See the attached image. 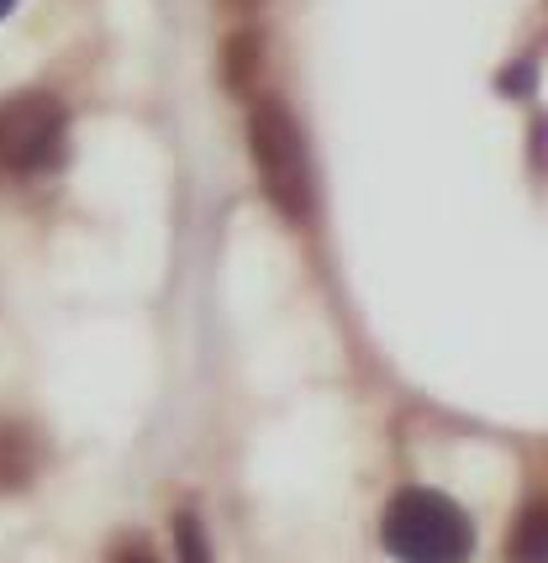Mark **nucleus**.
Returning a JSON list of instances; mask_svg holds the SVG:
<instances>
[{
  "instance_id": "nucleus-7",
  "label": "nucleus",
  "mask_w": 548,
  "mask_h": 563,
  "mask_svg": "<svg viewBox=\"0 0 548 563\" xmlns=\"http://www.w3.org/2000/svg\"><path fill=\"white\" fill-rule=\"evenodd\" d=\"M117 563H153V559H149V553H138V548H127V553H122Z\"/></svg>"
},
{
  "instance_id": "nucleus-8",
  "label": "nucleus",
  "mask_w": 548,
  "mask_h": 563,
  "mask_svg": "<svg viewBox=\"0 0 548 563\" xmlns=\"http://www.w3.org/2000/svg\"><path fill=\"white\" fill-rule=\"evenodd\" d=\"M227 5H238V11H253V5H259V0H227Z\"/></svg>"
},
{
  "instance_id": "nucleus-2",
  "label": "nucleus",
  "mask_w": 548,
  "mask_h": 563,
  "mask_svg": "<svg viewBox=\"0 0 548 563\" xmlns=\"http://www.w3.org/2000/svg\"><path fill=\"white\" fill-rule=\"evenodd\" d=\"M249 147H253V169L270 206L285 221H306L311 217V200H317V179H311V153L300 137L296 117L285 100H253L249 111Z\"/></svg>"
},
{
  "instance_id": "nucleus-6",
  "label": "nucleus",
  "mask_w": 548,
  "mask_h": 563,
  "mask_svg": "<svg viewBox=\"0 0 548 563\" xmlns=\"http://www.w3.org/2000/svg\"><path fill=\"white\" fill-rule=\"evenodd\" d=\"M175 542H179V563H211V542H206V527H200L196 511L175 516Z\"/></svg>"
},
{
  "instance_id": "nucleus-5",
  "label": "nucleus",
  "mask_w": 548,
  "mask_h": 563,
  "mask_svg": "<svg viewBox=\"0 0 548 563\" xmlns=\"http://www.w3.org/2000/svg\"><path fill=\"white\" fill-rule=\"evenodd\" d=\"M512 563H548V506H533L517 521V532H512Z\"/></svg>"
},
{
  "instance_id": "nucleus-3",
  "label": "nucleus",
  "mask_w": 548,
  "mask_h": 563,
  "mask_svg": "<svg viewBox=\"0 0 548 563\" xmlns=\"http://www.w3.org/2000/svg\"><path fill=\"white\" fill-rule=\"evenodd\" d=\"M69 143V111L48 90H22L0 100V174L26 179V174L58 169Z\"/></svg>"
},
{
  "instance_id": "nucleus-9",
  "label": "nucleus",
  "mask_w": 548,
  "mask_h": 563,
  "mask_svg": "<svg viewBox=\"0 0 548 563\" xmlns=\"http://www.w3.org/2000/svg\"><path fill=\"white\" fill-rule=\"evenodd\" d=\"M11 5H17V0H0V16H11Z\"/></svg>"
},
{
  "instance_id": "nucleus-4",
  "label": "nucleus",
  "mask_w": 548,
  "mask_h": 563,
  "mask_svg": "<svg viewBox=\"0 0 548 563\" xmlns=\"http://www.w3.org/2000/svg\"><path fill=\"white\" fill-rule=\"evenodd\" d=\"M43 464V442L22 421H0V495L26 490Z\"/></svg>"
},
{
  "instance_id": "nucleus-1",
  "label": "nucleus",
  "mask_w": 548,
  "mask_h": 563,
  "mask_svg": "<svg viewBox=\"0 0 548 563\" xmlns=\"http://www.w3.org/2000/svg\"><path fill=\"white\" fill-rule=\"evenodd\" d=\"M385 553L401 563H470L474 553V521L459 500L427 485H406L391 495L380 516Z\"/></svg>"
}]
</instances>
